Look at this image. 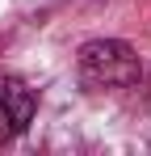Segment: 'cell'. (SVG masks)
<instances>
[{"instance_id":"obj_1","label":"cell","mask_w":151,"mask_h":156,"mask_svg":"<svg viewBox=\"0 0 151 156\" xmlns=\"http://www.w3.org/2000/svg\"><path fill=\"white\" fill-rule=\"evenodd\" d=\"M143 72L139 55L122 38H92L80 47V76L97 89H126Z\"/></svg>"},{"instance_id":"obj_2","label":"cell","mask_w":151,"mask_h":156,"mask_svg":"<svg viewBox=\"0 0 151 156\" xmlns=\"http://www.w3.org/2000/svg\"><path fill=\"white\" fill-rule=\"evenodd\" d=\"M0 101H4L8 118H13V131L21 135L29 127V118H34V93L25 89L21 80H0Z\"/></svg>"},{"instance_id":"obj_3","label":"cell","mask_w":151,"mask_h":156,"mask_svg":"<svg viewBox=\"0 0 151 156\" xmlns=\"http://www.w3.org/2000/svg\"><path fill=\"white\" fill-rule=\"evenodd\" d=\"M8 135H17V131H13V118H8V110L0 101V139H8Z\"/></svg>"}]
</instances>
